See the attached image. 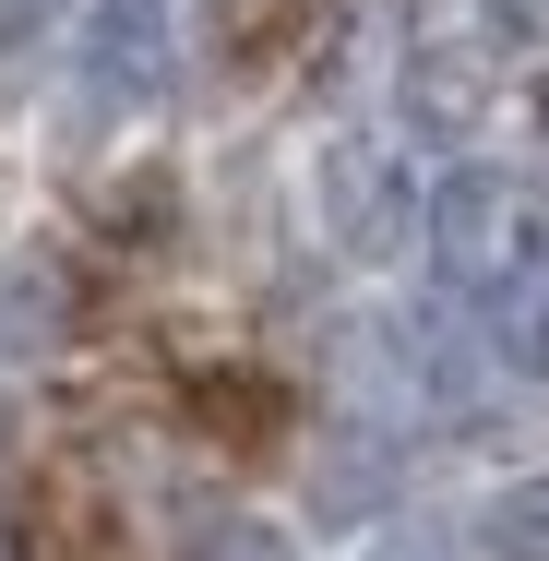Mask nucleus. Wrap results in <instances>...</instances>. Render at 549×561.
<instances>
[{
  "mask_svg": "<svg viewBox=\"0 0 549 561\" xmlns=\"http://www.w3.org/2000/svg\"><path fill=\"white\" fill-rule=\"evenodd\" d=\"M490 346H502V370L549 382V275L538 263H514V275L490 287Z\"/></svg>",
  "mask_w": 549,
  "mask_h": 561,
  "instance_id": "4",
  "label": "nucleus"
},
{
  "mask_svg": "<svg viewBox=\"0 0 549 561\" xmlns=\"http://www.w3.org/2000/svg\"><path fill=\"white\" fill-rule=\"evenodd\" d=\"M514 263H538V275H549V192H526V251H514Z\"/></svg>",
  "mask_w": 549,
  "mask_h": 561,
  "instance_id": "9",
  "label": "nucleus"
},
{
  "mask_svg": "<svg viewBox=\"0 0 549 561\" xmlns=\"http://www.w3.org/2000/svg\"><path fill=\"white\" fill-rule=\"evenodd\" d=\"M478 36L490 48H549V0H478Z\"/></svg>",
  "mask_w": 549,
  "mask_h": 561,
  "instance_id": "8",
  "label": "nucleus"
},
{
  "mask_svg": "<svg viewBox=\"0 0 549 561\" xmlns=\"http://www.w3.org/2000/svg\"><path fill=\"white\" fill-rule=\"evenodd\" d=\"M192 561H299V550H287L275 526H251V514H227V526H204V550H192Z\"/></svg>",
  "mask_w": 549,
  "mask_h": 561,
  "instance_id": "7",
  "label": "nucleus"
},
{
  "mask_svg": "<svg viewBox=\"0 0 549 561\" xmlns=\"http://www.w3.org/2000/svg\"><path fill=\"white\" fill-rule=\"evenodd\" d=\"M419 227H431L442 275L490 299V287L514 275V251H526V180H502V168H442V192L419 204Z\"/></svg>",
  "mask_w": 549,
  "mask_h": 561,
  "instance_id": "1",
  "label": "nucleus"
},
{
  "mask_svg": "<svg viewBox=\"0 0 549 561\" xmlns=\"http://www.w3.org/2000/svg\"><path fill=\"white\" fill-rule=\"evenodd\" d=\"M370 561H442V550H419V538H394V550H370Z\"/></svg>",
  "mask_w": 549,
  "mask_h": 561,
  "instance_id": "10",
  "label": "nucleus"
},
{
  "mask_svg": "<svg viewBox=\"0 0 549 561\" xmlns=\"http://www.w3.org/2000/svg\"><path fill=\"white\" fill-rule=\"evenodd\" d=\"M478 550L490 561H549V466L538 478H502V490L478 502Z\"/></svg>",
  "mask_w": 549,
  "mask_h": 561,
  "instance_id": "5",
  "label": "nucleus"
},
{
  "mask_svg": "<svg viewBox=\"0 0 549 561\" xmlns=\"http://www.w3.org/2000/svg\"><path fill=\"white\" fill-rule=\"evenodd\" d=\"M407 108H419V131H466V119H478V72L431 48V60L407 72Z\"/></svg>",
  "mask_w": 549,
  "mask_h": 561,
  "instance_id": "6",
  "label": "nucleus"
},
{
  "mask_svg": "<svg viewBox=\"0 0 549 561\" xmlns=\"http://www.w3.org/2000/svg\"><path fill=\"white\" fill-rule=\"evenodd\" d=\"M72 72H84V96H108V108H156V96L180 84V12H168V0H84Z\"/></svg>",
  "mask_w": 549,
  "mask_h": 561,
  "instance_id": "3",
  "label": "nucleus"
},
{
  "mask_svg": "<svg viewBox=\"0 0 549 561\" xmlns=\"http://www.w3.org/2000/svg\"><path fill=\"white\" fill-rule=\"evenodd\" d=\"M311 216H323V239L346 263H394L407 227H419V192H407V168L382 144H323L311 156Z\"/></svg>",
  "mask_w": 549,
  "mask_h": 561,
  "instance_id": "2",
  "label": "nucleus"
}]
</instances>
